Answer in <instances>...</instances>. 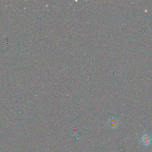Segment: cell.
<instances>
[{"label":"cell","mask_w":152,"mask_h":152,"mask_svg":"<svg viewBox=\"0 0 152 152\" xmlns=\"http://www.w3.org/2000/svg\"><path fill=\"white\" fill-rule=\"evenodd\" d=\"M140 141L141 144L144 146H148L151 144L152 141V139L149 135L147 134H144L141 136L140 138Z\"/></svg>","instance_id":"obj_1"},{"label":"cell","mask_w":152,"mask_h":152,"mask_svg":"<svg viewBox=\"0 0 152 152\" xmlns=\"http://www.w3.org/2000/svg\"><path fill=\"white\" fill-rule=\"evenodd\" d=\"M118 120L115 117H111L110 118L107 122V126L111 128V129H115L116 128L118 125Z\"/></svg>","instance_id":"obj_2"}]
</instances>
